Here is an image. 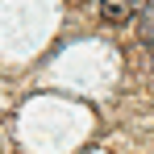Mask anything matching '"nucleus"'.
Listing matches in <instances>:
<instances>
[{
    "instance_id": "f257e3e1",
    "label": "nucleus",
    "mask_w": 154,
    "mask_h": 154,
    "mask_svg": "<svg viewBox=\"0 0 154 154\" xmlns=\"http://www.w3.org/2000/svg\"><path fill=\"white\" fill-rule=\"evenodd\" d=\"M150 0H100V17L108 25H121V21H133Z\"/></svg>"
},
{
    "instance_id": "f03ea898",
    "label": "nucleus",
    "mask_w": 154,
    "mask_h": 154,
    "mask_svg": "<svg viewBox=\"0 0 154 154\" xmlns=\"http://www.w3.org/2000/svg\"><path fill=\"white\" fill-rule=\"evenodd\" d=\"M137 17H142V38H146V42L154 46V4H146Z\"/></svg>"
},
{
    "instance_id": "7ed1b4c3",
    "label": "nucleus",
    "mask_w": 154,
    "mask_h": 154,
    "mask_svg": "<svg viewBox=\"0 0 154 154\" xmlns=\"http://www.w3.org/2000/svg\"><path fill=\"white\" fill-rule=\"evenodd\" d=\"M150 58H154V46H150Z\"/></svg>"
}]
</instances>
